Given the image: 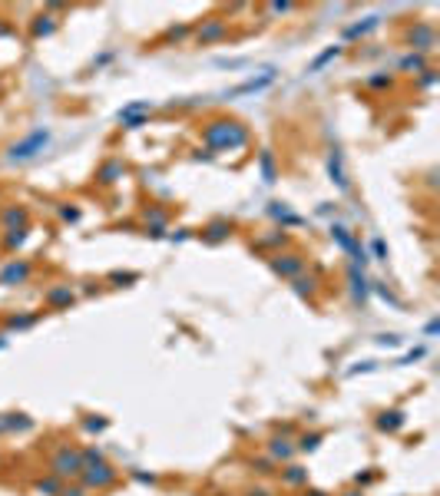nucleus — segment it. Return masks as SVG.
Returning <instances> with one entry per match:
<instances>
[{"mask_svg":"<svg viewBox=\"0 0 440 496\" xmlns=\"http://www.w3.org/2000/svg\"><path fill=\"white\" fill-rule=\"evenodd\" d=\"M347 285H351V295H354V301H358V305H364L371 288H367V278L361 275V268H351V271H347Z\"/></svg>","mask_w":440,"mask_h":496,"instance_id":"obj_22","label":"nucleus"},{"mask_svg":"<svg viewBox=\"0 0 440 496\" xmlns=\"http://www.w3.org/2000/svg\"><path fill=\"white\" fill-rule=\"evenodd\" d=\"M371 251H374L378 262H387V245H384V238H374V242H371Z\"/></svg>","mask_w":440,"mask_h":496,"instance_id":"obj_41","label":"nucleus"},{"mask_svg":"<svg viewBox=\"0 0 440 496\" xmlns=\"http://www.w3.org/2000/svg\"><path fill=\"white\" fill-rule=\"evenodd\" d=\"M116 480H119V470H116L113 463H106L103 450H96V447L83 450V473H80L77 483H83L90 493H93V490L103 493V490L116 486Z\"/></svg>","mask_w":440,"mask_h":496,"instance_id":"obj_2","label":"nucleus"},{"mask_svg":"<svg viewBox=\"0 0 440 496\" xmlns=\"http://www.w3.org/2000/svg\"><path fill=\"white\" fill-rule=\"evenodd\" d=\"M169 219H173V215H169V209H159V206H149V209H146V215H143L146 232H149V235H156V238L169 229Z\"/></svg>","mask_w":440,"mask_h":496,"instance_id":"obj_12","label":"nucleus"},{"mask_svg":"<svg viewBox=\"0 0 440 496\" xmlns=\"http://www.w3.org/2000/svg\"><path fill=\"white\" fill-rule=\"evenodd\" d=\"M229 235H232V222H229V219H212L209 225L202 229V242L219 245V242H225Z\"/></svg>","mask_w":440,"mask_h":496,"instance_id":"obj_17","label":"nucleus"},{"mask_svg":"<svg viewBox=\"0 0 440 496\" xmlns=\"http://www.w3.org/2000/svg\"><path fill=\"white\" fill-rule=\"evenodd\" d=\"M275 79V70H265V77H258V79H249V83H242L235 93H252V90H262V86H268Z\"/></svg>","mask_w":440,"mask_h":496,"instance_id":"obj_32","label":"nucleus"},{"mask_svg":"<svg viewBox=\"0 0 440 496\" xmlns=\"http://www.w3.org/2000/svg\"><path fill=\"white\" fill-rule=\"evenodd\" d=\"M30 278H34V265H30V262H23V258H14V262H7V265L0 268V285H3V288L27 285Z\"/></svg>","mask_w":440,"mask_h":496,"instance_id":"obj_8","label":"nucleus"},{"mask_svg":"<svg viewBox=\"0 0 440 496\" xmlns=\"http://www.w3.org/2000/svg\"><path fill=\"white\" fill-rule=\"evenodd\" d=\"M302 496H331V493H325V490H311V486H308Z\"/></svg>","mask_w":440,"mask_h":496,"instance_id":"obj_47","label":"nucleus"},{"mask_svg":"<svg viewBox=\"0 0 440 496\" xmlns=\"http://www.w3.org/2000/svg\"><path fill=\"white\" fill-rule=\"evenodd\" d=\"M268 265H271V271H275L278 278H285V282H291V278L305 275L308 258L302 255V251H275V255L268 258Z\"/></svg>","mask_w":440,"mask_h":496,"instance_id":"obj_5","label":"nucleus"},{"mask_svg":"<svg viewBox=\"0 0 440 496\" xmlns=\"http://www.w3.org/2000/svg\"><path fill=\"white\" fill-rule=\"evenodd\" d=\"M34 427V420L23 417V414H7L3 417V430H30Z\"/></svg>","mask_w":440,"mask_h":496,"instance_id":"obj_31","label":"nucleus"},{"mask_svg":"<svg viewBox=\"0 0 440 496\" xmlns=\"http://www.w3.org/2000/svg\"><path fill=\"white\" fill-rule=\"evenodd\" d=\"M123 175H126V162H123V159H110V162H103V166L96 169V182H99V186H116Z\"/></svg>","mask_w":440,"mask_h":496,"instance_id":"obj_14","label":"nucleus"},{"mask_svg":"<svg viewBox=\"0 0 440 496\" xmlns=\"http://www.w3.org/2000/svg\"><path fill=\"white\" fill-rule=\"evenodd\" d=\"M328 172H331V179L338 182V189H341V192L351 189V182H347V172H345V153H341L338 146L328 153Z\"/></svg>","mask_w":440,"mask_h":496,"instance_id":"obj_13","label":"nucleus"},{"mask_svg":"<svg viewBox=\"0 0 440 496\" xmlns=\"http://www.w3.org/2000/svg\"><path fill=\"white\" fill-rule=\"evenodd\" d=\"M404 420H407L404 417V410H381L374 423H378V430H384V434H398L404 427Z\"/></svg>","mask_w":440,"mask_h":496,"instance_id":"obj_19","label":"nucleus"},{"mask_svg":"<svg viewBox=\"0 0 440 496\" xmlns=\"http://www.w3.org/2000/svg\"><path fill=\"white\" fill-rule=\"evenodd\" d=\"M146 116H149V103L136 99V103L119 110V123H123V129H139V126H146Z\"/></svg>","mask_w":440,"mask_h":496,"instance_id":"obj_11","label":"nucleus"},{"mask_svg":"<svg viewBox=\"0 0 440 496\" xmlns=\"http://www.w3.org/2000/svg\"><path fill=\"white\" fill-rule=\"evenodd\" d=\"M258 169H262V179H265L268 186L278 182V159H275L271 149H262V153H258Z\"/></svg>","mask_w":440,"mask_h":496,"instance_id":"obj_23","label":"nucleus"},{"mask_svg":"<svg viewBox=\"0 0 440 496\" xmlns=\"http://www.w3.org/2000/svg\"><path fill=\"white\" fill-rule=\"evenodd\" d=\"M60 219L63 222H80V209L77 206H60Z\"/></svg>","mask_w":440,"mask_h":496,"instance_id":"obj_39","label":"nucleus"},{"mask_svg":"<svg viewBox=\"0 0 440 496\" xmlns=\"http://www.w3.org/2000/svg\"><path fill=\"white\" fill-rule=\"evenodd\" d=\"M60 496H90V490H86L83 483H73V486H70V483H63Z\"/></svg>","mask_w":440,"mask_h":496,"instance_id":"obj_38","label":"nucleus"},{"mask_svg":"<svg viewBox=\"0 0 440 496\" xmlns=\"http://www.w3.org/2000/svg\"><path fill=\"white\" fill-rule=\"evenodd\" d=\"M367 86L371 90H391V77H384V73H378V77L367 79Z\"/></svg>","mask_w":440,"mask_h":496,"instance_id":"obj_40","label":"nucleus"},{"mask_svg":"<svg viewBox=\"0 0 440 496\" xmlns=\"http://www.w3.org/2000/svg\"><path fill=\"white\" fill-rule=\"evenodd\" d=\"M43 305L50 311H66L70 305H77V291L70 285H53L43 291Z\"/></svg>","mask_w":440,"mask_h":496,"instance_id":"obj_10","label":"nucleus"},{"mask_svg":"<svg viewBox=\"0 0 440 496\" xmlns=\"http://www.w3.org/2000/svg\"><path fill=\"white\" fill-rule=\"evenodd\" d=\"M331 238H334V242H338V245H341L347 255H351L354 268H364V265H367V248L361 245V238H358V235H354L351 229H345V225H331Z\"/></svg>","mask_w":440,"mask_h":496,"instance_id":"obj_6","label":"nucleus"},{"mask_svg":"<svg viewBox=\"0 0 440 496\" xmlns=\"http://www.w3.org/2000/svg\"><path fill=\"white\" fill-rule=\"evenodd\" d=\"M354 483H358V486H367V483H374V473H358Z\"/></svg>","mask_w":440,"mask_h":496,"instance_id":"obj_45","label":"nucleus"},{"mask_svg":"<svg viewBox=\"0 0 440 496\" xmlns=\"http://www.w3.org/2000/svg\"><path fill=\"white\" fill-rule=\"evenodd\" d=\"M34 325H37V314H14V318H7L10 331H23V327H34Z\"/></svg>","mask_w":440,"mask_h":496,"instance_id":"obj_33","label":"nucleus"},{"mask_svg":"<svg viewBox=\"0 0 440 496\" xmlns=\"http://www.w3.org/2000/svg\"><path fill=\"white\" fill-rule=\"evenodd\" d=\"M50 473L57 480H63V483H77L80 473H83V450H77V447H60L57 454L50 457Z\"/></svg>","mask_w":440,"mask_h":496,"instance_id":"obj_3","label":"nucleus"},{"mask_svg":"<svg viewBox=\"0 0 440 496\" xmlns=\"http://www.w3.org/2000/svg\"><path fill=\"white\" fill-rule=\"evenodd\" d=\"M378 23H381V17H367L364 23H354V27H347V30H345V37H347V40L364 37V34H371V30H374Z\"/></svg>","mask_w":440,"mask_h":496,"instance_id":"obj_29","label":"nucleus"},{"mask_svg":"<svg viewBox=\"0 0 440 496\" xmlns=\"http://www.w3.org/2000/svg\"><path fill=\"white\" fill-rule=\"evenodd\" d=\"M268 215H271V219H278L282 225H302V222H305L302 215H295V212L288 209L285 202H271V206H268Z\"/></svg>","mask_w":440,"mask_h":496,"instance_id":"obj_24","label":"nucleus"},{"mask_svg":"<svg viewBox=\"0 0 440 496\" xmlns=\"http://www.w3.org/2000/svg\"><path fill=\"white\" fill-rule=\"evenodd\" d=\"M0 34H7V27H3V23H0Z\"/></svg>","mask_w":440,"mask_h":496,"instance_id":"obj_50","label":"nucleus"},{"mask_svg":"<svg viewBox=\"0 0 440 496\" xmlns=\"http://www.w3.org/2000/svg\"><path fill=\"white\" fill-rule=\"evenodd\" d=\"M407 43H411V50H414V53H427V50H434L437 34H434V27H430V23L414 20V27L407 30Z\"/></svg>","mask_w":440,"mask_h":496,"instance_id":"obj_9","label":"nucleus"},{"mask_svg":"<svg viewBox=\"0 0 440 496\" xmlns=\"http://www.w3.org/2000/svg\"><path fill=\"white\" fill-rule=\"evenodd\" d=\"M225 37H229V20H222V17L202 20V23L195 27V34H192L195 47H209V43H215V40H225Z\"/></svg>","mask_w":440,"mask_h":496,"instance_id":"obj_7","label":"nucleus"},{"mask_svg":"<svg viewBox=\"0 0 440 496\" xmlns=\"http://www.w3.org/2000/svg\"><path fill=\"white\" fill-rule=\"evenodd\" d=\"M285 245H288V232L285 229H271V232H265L262 238H255V248H258V251H271V255L282 251Z\"/></svg>","mask_w":440,"mask_h":496,"instance_id":"obj_18","label":"nucleus"},{"mask_svg":"<svg viewBox=\"0 0 440 496\" xmlns=\"http://www.w3.org/2000/svg\"><path fill=\"white\" fill-rule=\"evenodd\" d=\"M192 34V27H186V23H179V27H169L166 34H162V43H179V40H186Z\"/></svg>","mask_w":440,"mask_h":496,"instance_id":"obj_34","label":"nucleus"},{"mask_svg":"<svg viewBox=\"0 0 440 496\" xmlns=\"http://www.w3.org/2000/svg\"><path fill=\"white\" fill-rule=\"evenodd\" d=\"M34 490H37L40 496H60L63 480H57L53 473H50V477H40V480H34Z\"/></svg>","mask_w":440,"mask_h":496,"instance_id":"obj_26","label":"nucleus"},{"mask_svg":"<svg viewBox=\"0 0 440 496\" xmlns=\"http://www.w3.org/2000/svg\"><path fill=\"white\" fill-rule=\"evenodd\" d=\"M202 142L209 146V149H242L245 142H249V129L239 123V119H229V116H219V119H209L206 126H202Z\"/></svg>","mask_w":440,"mask_h":496,"instance_id":"obj_1","label":"nucleus"},{"mask_svg":"<svg viewBox=\"0 0 440 496\" xmlns=\"http://www.w3.org/2000/svg\"><path fill=\"white\" fill-rule=\"evenodd\" d=\"M417 83H421L424 90H427V86H434V83H437V70H430V66H427V70H424V77L417 79Z\"/></svg>","mask_w":440,"mask_h":496,"instance_id":"obj_42","label":"nucleus"},{"mask_svg":"<svg viewBox=\"0 0 440 496\" xmlns=\"http://www.w3.org/2000/svg\"><path fill=\"white\" fill-rule=\"evenodd\" d=\"M106 427V420H86V430H103Z\"/></svg>","mask_w":440,"mask_h":496,"instance_id":"obj_46","label":"nucleus"},{"mask_svg":"<svg viewBox=\"0 0 440 496\" xmlns=\"http://www.w3.org/2000/svg\"><path fill=\"white\" fill-rule=\"evenodd\" d=\"M110 282H113V285H130V282H139V271H113V275H110Z\"/></svg>","mask_w":440,"mask_h":496,"instance_id":"obj_36","label":"nucleus"},{"mask_svg":"<svg viewBox=\"0 0 440 496\" xmlns=\"http://www.w3.org/2000/svg\"><path fill=\"white\" fill-rule=\"evenodd\" d=\"M278 473H282V483H285V486H295V490L308 486V470L298 467V463H285V470H278Z\"/></svg>","mask_w":440,"mask_h":496,"instance_id":"obj_20","label":"nucleus"},{"mask_svg":"<svg viewBox=\"0 0 440 496\" xmlns=\"http://www.w3.org/2000/svg\"><path fill=\"white\" fill-rule=\"evenodd\" d=\"M23 242H27V229H10L7 235H3V248H7V251L23 248Z\"/></svg>","mask_w":440,"mask_h":496,"instance_id":"obj_30","label":"nucleus"},{"mask_svg":"<svg viewBox=\"0 0 440 496\" xmlns=\"http://www.w3.org/2000/svg\"><path fill=\"white\" fill-rule=\"evenodd\" d=\"M341 496H364V490H345Z\"/></svg>","mask_w":440,"mask_h":496,"instance_id":"obj_49","label":"nucleus"},{"mask_svg":"<svg viewBox=\"0 0 440 496\" xmlns=\"http://www.w3.org/2000/svg\"><path fill=\"white\" fill-rule=\"evenodd\" d=\"M245 496H275V493L265 490V486H252V490H245Z\"/></svg>","mask_w":440,"mask_h":496,"instance_id":"obj_44","label":"nucleus"},{"mask_svg":"<svg viewBox=\"0 0 440 496\" xmlns=\"http://www.w3.org/2000/svg\"><path fill=\"white\" fill-rule=\"evenodd\" d=\"M0 225L10 232V229H27L30 225V212L23 209V206H7V209L0 212Z\"/></svg>","mask_w":440,"mask_h":496,"instance_id":"obj_16","label":"nucleus"},{"mask_svg":"<svg viewBox=\"0 0 440 496\" xmlns=\"http://www.w3.org/2000/svg\"><path fill=\"white\" fill-rule=\"evenodd\" d=\"M3 344H7V338H0V347H3Z\"/></svg>","mask_w":440,"mask_h":496,"instance_id":"obj_51","label":"nucleus"},{"mask_svg":"<svg viewBox=\"0 0 440 496\" xmlns=\"http://www.w3.org/2000/svg\"><path fill=\"white\" fill-rule=\"evenodd\" d=\"M47 146H50V129H34L30 136H23L20 142H14V146L7 149V159H10V162H30V159H37Z\"/></svg>","mask_w":440,"mask_h":496,"instance_id":"obj_4","label":"nucleus"},{"mask_svg":"<svg viewBox=\"0 0 440 496\" xmlns=\"http://www.w3.org/2000/svg\"><path fill=\"white\" fill-rule=\"evenodd\" d=\"M295 454H298V450H295V443L288 437H278V434H275V437L268 440V457L275 460V463H291Z\"/></svg>","mask_w":440,"mask_h":496,"instance_id":"obj_15","label":"nucleus"},{"mask_svg":"<svg viewBox=\"0 0 440 496\" xmlns=\"http://www.w3.org/2000/svg\"><path fill=\"white\" fill-rule=\"evenodd\" d=\"M275 467H278V463H275L271 457L252 460V470H255V473H262V477H271V473H275Z\"/></svg>","mask_w":440,"mask_h":496,"instance_id":"obj_35","label":"nucleus"},{"mask_svg":"<svg viewBox=\"0 0 440 496\" xmlns=\"http://www.w3.org/2000/svg\"><path fill=\"white\" fill-rule=\"evenodd\" d=\"M424 70H427V57H424V53H407V57L401 60V73H414V77H417Z\"/></svg>","mask_w":440,"mask_h":496,"instance_id":"obj_27","label":"nucleus"},{"mask_svg":"<svg viewBox=\"0 0 440 496\" xmlns=\"http://www.w3.org/2000/svg\"><path fill=\"white\" fill-rule=\"evenodd\" d=\"M57 17L53 14H40V17H34V27H30V37L34 40H43L50 37V34H57Z\"/></svg>","mask_w":440,"mask_h":496,"instance_id":"obj_21","label":"nucleus"},{"mask_svg":"<svg viewBox=\"0 0 440 496\" xmlns=\"http://www.w3.org/2000/svg\"><path fill=\"white\" fill-rule=\"evenodd\" d=\"M338 53H341V47H331V50H325L321 57H318V60H315V63H311V73H315V70H321V66H325L328 60H334V57H338Z\"/></svg>","mask_w":440,"mask_h":496,"instance_id":"obj_37","label":"nucleus"},{"mask_svg":"<svg viewBox=\"0 0 440 496\" xmlns=\"http://www.w3.org/2000/svg\"><path fill=\"white\" fill-rule=\"evenodd\" d=\"M295 3H268V14H291Z\"/></svg>","mask_w":440,"mask_h":496,"instance_id":"obj_43","label":"nucleus"},{"mask_svg":"<svg viewBox=\"0 0 440 496\" xmlns=\"http://www.w3.org/2000/svg\"><path fill=\"white\" fill-rule=\"evenodd\" d=\"M321 440H325V434H318V430H315V434H302L298 443H295V450H298V454H311V450L321 447Z\"/></svg>","mask_w":440,"mask_h":496,"instance_id":"obj_28","label":"nucleus"},{"mask_svg":"<svg viewBox=\"0 0 440 496\" xmlns=\"http://www.w3.org/2000/svg\"><path fill=\"white\" fill-rule=\"evenodd\" d=\"M291 288H295V295L298 298H315V291H318V278H311V275H298V278H291Z\"/></svg>","mask_w":440,"mask_h":496,"instance_id":"obj_25","label":"nucleus"},{"mask_svg":"<svg viewBox=\"0 0 440 496\" xmlns=\"http://www.w3.org/2000/svg\"><path fill=\"white\" fill-rule=\"evenodd\" d=\"M378 341H381V344H391V347H394V344H398V338H394V334H384V338H378Z\"/></svg>","mask_w":440,"mask_h":496,"instance_id":"obj_48","label":"nucleus"}]
</instances>
